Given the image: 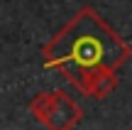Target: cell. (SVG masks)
<instances>
[{
	"instance_id": "1",
	"label": "cell",
	"mask_w": 132,
	"mask_h": 130,
	"mask_svg": "<svg viewBox=\"0 0 132 130\" xmlns=\"http://www.w3.org/2000/svg\"><path fill=\"white\" fill-rule=\"evenodd\" d=\"M44 69L61 71L88 98H108L118 88V71L130 62L132 47L95 12L83 5L42 47Z\"/></svg>"
},
{
	"instance_id": "2",
	"label": "cell",
	"mask_w": 132,
	"mask_h": 130,
	"mask_svg": "<svg viewBox=\"0 0 132 130\" xmlns=\"http://www.w3.org/2000/svg\"><path fill=\"white\" fill-rule=\"evenodd\" d=\"M29 113L47 130H73L83 120V108L66 91H44L29 101Z\"/></svg>"
}]
</instances>
